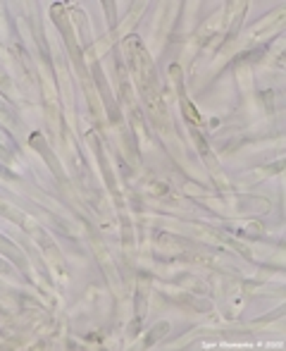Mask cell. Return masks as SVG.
<instances>
[{"label": "cell", "instance_id": "obj_1", "mask_svg": "<svg viewBox=\"0 0 286 351\" xmlns=\"http://www.w3.org/2000/svg\"><path fill=\"white\" fill-rule=\"evenodd\" d=\"M127 51L131 58V70H134L136 79H139V86L143 91V96L148 98V103H157V74L153 70V62L148 58L146 48L141 46L139 38H127Z\"/></svg>", "mask_w": 286, "mask_h": 351}]
</instances>
